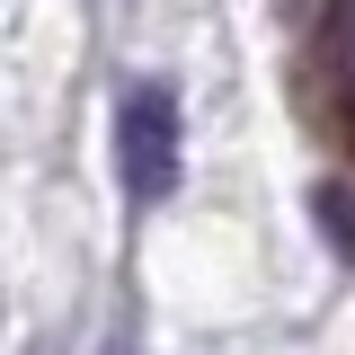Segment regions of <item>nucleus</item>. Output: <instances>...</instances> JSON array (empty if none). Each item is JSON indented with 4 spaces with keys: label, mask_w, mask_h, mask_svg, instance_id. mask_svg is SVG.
<instances>
[{
    "label": "nucleus",
    "mask_w": 355,
    "mask_h": 355,
    "mask_svg": "<svg viewBox=\"0 0 355 355\" xmlns=\"http://www.w3.org/2000/svg\"><path fill=\"white\" fill-rule=\"evenodd\" d=\"M178 160H187L178 89L169 80L125 89V107H116V169H125V196H133V205H160V196L178 187Z\"/></svg>",
    "instance_id": "f257e3e1"
},
{
    "label": "nucleus",
    "mask_w": 355,
    "mask_h": 355,
    "mask_svg": "<svg viewBox=\"0 0 355 355\" xmlns=\"http://www.w3.org/2000/svg\"><path fill=\"white\" fill-rule=\"evenodd\" d=\"M107 355H133V347H125V338H116V347H107Z\"/></svg>",
    "instance_id": "f03ea898"
}]
</instances>
